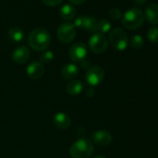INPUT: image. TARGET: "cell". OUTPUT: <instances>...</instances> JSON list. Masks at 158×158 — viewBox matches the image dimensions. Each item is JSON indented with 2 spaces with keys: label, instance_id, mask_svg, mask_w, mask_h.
Here are the masks:
<instances>
[{
  "label": "cell",
  "instance_id": "1",
  "mask_svg": "<svg viewBox=\"0 0 158 158\" xmlns=\"http://www.w3.org/2000/svg\"><path fill=\"white\" fill-rule=\"evenodd\" d=\"M50 40L49 33L43 28H36L28 35L29 46L36 51H43L47 49L50 44Z\"/></svg>",
  "mask_w": 158,
  "mask_h": 158
},
{
  "label": "cell",
  "instance_id": "2",
  "mask_svg": "<svg viewBox=\"0 0 158 158\" xmlns=\"http://www.w3.org/2000/svg\"><path fill=\"white\" fill-rule=\"evenodd\" d=\"M94 152V146L90 139L82 138L77 139L70 148L72 158H90Z\"/></svg>",
  "mask_w": 158,
  "mask_h": 158
},
{
  "label": "cell",
  "instance_id": "3",
  "mask_svg": "<svg viewBox=\"0 0 158 158\" xmlns=\"http://www.w3.org/2000/svg\"><path fill=\"white\" fill-rule=\"evenodd\" d=\"M144 22V14L141 10L132 8L127 10L122 18V24L128 30H136L139 28Z\"/></svg>",
  "mask_w": 158,
  "mask_h": 158
},
{
  "label": "cell",
  "instance_id": "4",
  "mask_svg": "<svg viewBox=\"0 0 158 158\" xmlns=\"http://www.w3.org/2000/svg\"><path fill=\"white\" fill-rule=\"evenodd\" d=\"M109 43L113 48L122 51L125 50L128 45V36L123 29L115 28L111 31L109 35Z\"/></svg>",
  "mask_w": 158,
  "mask_h": 158
},
{
  "label": "cell",
  "instance_id": "5",
  "mask_svg": "<svg viewBox=\"0 0 158 158\" xmlns=\"http://www.w3.org/2000/svg\"><path fill=\"white\" fill-rule=\"evenodd\" d=\"M89 46L92 52L100 54L106 50L108 47V40L103 34L94 33L89 39Z\"/></svg>",
  "mask_w": 158,
  "mask_h": 158
},
{
  "label": "cell",
  "instance_id": "6",
  "mask_svg": "<svg viewBox=\"0 0 158 158\" xmlns=\"http://www.w3.org/2000/svg\"><path fill=\"white\" fill-rule=\"evenodd\" d=\"M105 73L104 70L101 66H92L89 67L88 72L86 73V82L92 87L99 86L104 79Z\"/></svg>",
  "mask_w": 158,
  "mask_h": 158
},
{
  "label": "cell",
  "instance_id": "7",
  "mask_svg": "<svg viewBox=\"0 0 158 158\" xmlns=\"http://www.w3.org/2000/svg\"><path fill=\"white\" fill-rule=\"evenodd\" d=\"M57 35H58V38L60 42H62L64 44L71 43L76 35L75 27L73 26V23H61L58 28Z\"/></svg>",
  "mask_w": 158,
  "mask_h": 158
},
{
  "label": "cell",
  "instance_id": "8",
  "mask_svg": "<svg viewBox=\"0 0 158 158\" xmlns=\"http://www.w3.org/2000/svg\"><path fill=\"white\" fill-rule=\"evenodd\" d=\"M88 54V48L85 43L77 42L73 44L69 50V57L74 62H82Z\"/></svg>",
  "mask_w": 158,
  "mask_h": 158
},
{
  "label": "cell",
  "instance_id": "9",
  "mask_svg": "<svg viewBox=\"0 0 158 158\" xmlns=\"http://www.w3.org/2000/svg\"><path fill=\"white\" fill-rule=\"evenodd\" d=\"M26 73L31 79L37 80V79H40L44 75L45 68L40 61H33L28 65Z\"/></svg>",
  "mask_w": 158,
  "mask_h": 158
},
{
  "label": "cell",
  "instance_id": "10",
  "mask_svg": "<svg viewBox=\"0 0 158 158\" xmlns=\"http://www.w3.org/2000/svg\"><path fill=\"white\" fill-rule=\"evenodd\" d=\"M92 140L97 145L106 146L112 142L113 137L111 133L107 130H98L92 134Z\"/></svg>",
  "mask_w": 158,
  "mask_h": 158
},
{
  "label": "cell",
  "instance_id": "11",
  "mask_svg": "<svg viewBox=\"0 0 158 158\" xmlns=\"http://www.w3.org/2000/svg\"><path fill=\"white\" fill-rule=\"evenodd\" d=\"M30 57V50L27 47L25 46H21L15 48L12 54V59L14 62L18 64H23L25 63Z\"/></svg>",
  "mask_w": 158,
  "mask_h": 158
},
{
  "label": "cell",
  "instance_id": "12",
  "mask_svg": "<svg viewBox=\"0 0 158 158\" xmlns=\"http://www.w3.org/2000/svg\"><path fill=\"white\" fill-rule=\"evenodd\" d=\"M52 121H53V124L55 125V127L60 129L68 128L71 126V122H72L70 116L63 112H59V113L55 114L52 118Z\"/></svg>",
  "mask_w": 158,
  "mask_h": 158
},
{
  "label": "cell",
  "instance_id": "13",
  "mask_svg": "<svg viewBox=\"0 0 158 158\" xmlns=\"http://www.w3.org/2000/svg\"><path fill=\"white\" fill-rule=\"evenodd\" d=\"M144 18H146L147 22L152 25L158 24V5L157 4H150L145 8L144 10Z\"/></svg>",
  "mask_w": 158,
  "mask_h": 158
},
{
  "label": "cell",
  "instance_id": "14",
  "mask_svg": "<svg viewBox=\"0 0 158 158\" xmlns=\"http://www.w3.org/2000/svg\"><path fill=\"white\" fill-rule=\"evenodd\" d=\"M61 75L65 79H73L79 73V68L74 63H67L61 69Z\"/></svg>",
  "mask_w": 158,
  "mask_h": 158
},
{
  "label": "cell",
  "instance_id": "15",
  "mask_svg": "<svg viewBox=\"0 0 158 158\" xmlns=\"http://www.w3.org/2000/svg\"><path fill=\"white\" fill-rule=\"evenodd\" d=\"M99 21L97 18L93 16H83V23L82 28L89 32H96L98 31Z\"/></svg>",
  "mask_w": 158,
  "mask_h": 158
},
{
  "label": "cell",
  "instance_id": "16",
  "mask_svg": "<svg viewBox=\"0 0 158 158\" xmlns=\"http://www.w3.org/2000/svg\"><path fill=\"white\" fill-rule=\"evenodd\" d=\"M84 89V84L80 80H73L66 86V91L72 96L78 95Z\"/></svg>",
  "mask_w": 158,
  "mask_h": 158
},
{
  "label": "cell",
  "instance_id": "17",
  "mask_svg": "<svg viewBox=\"0 0 158 158\" xmlns=\"http://www.w3.org/2000/svg\"><path fill=\"white\" fill-rule=\"evenodd\" d=\"M75 13H76L75 8L73 6H72V5H69V4H64L60 10V17L63 20H66V21L73 20L74 18V16H75Z\"/></svg>",
  "mask_w": 158,
  "mask_h": 158
},
{
  "label": "cell",
  "instance_id": "18",
  "mask_svg": "<svg viewBox=\"0 0 158 158\" xmlns=\"http://www.w3.org/2000/svg\"><path fill=\"white\" fill-rule=\"evenodd\" d=\"M8 35L10 39L16 43H20L24 39V32L20 27H11L9 30Z\"/></svg>",
  "mask_w": 158,
  "mask_h": 158
},
{
  "label": "cell",
  "instance_id": "19",
  "mask_svg": "<svg viewBox=\"0 0 158 158\" xmlns=\"http://www.w3.org/2000/svg\"><path fill=\"white\" fill-rule=\"evenodd\" d=\"M112 28V24L110 23L109 20L106 19H102L101 21H99V24H98V31L101 34H106L108 33Z\"/></svg>",
  "mask_w": 158,
  "mask_h": 158
},
{
  "label": "cell",
  "instance_id": "20",
  "mask_svg": "<svg viewBox=\"0 0 158 158\" xmlns=\"http://www.w3.org/2000/svg\"><path fill=\"white\" fill-rule=\"evenodd\" d=\"M143 44H144V40H143L141 35H133L130 39V45L135 49L142 48Z\"/></svg>",
  "mask_w": 158,
  "mask_h": 158
},
{
  "label": "cell",
  "instance_id": "21",
  "mask_svg": "<svg viewBox=\"0 0 158 158\" xmlns=\"http://www.w3.org/2000/svg\"><path fill=\"white\" fill-rule=\"evenodd\" d=\"M147 36L152 43H158V27H151L148 31Z\"/></svg>",
  "mask_w": 158,
  "mask_h": 158
},
{
  "label": "cell",
  "instance_id": "22",
  "mask_svg": "<svg viewBox=\"0 0 158 158\" xmlns=\"http://www.w3.org/2000/svg\"><path fill=\"white\" fill-rule=\"evenodd\" d=\"M54 59V53L50 50L44 51L40 56V62L41 63H49Z\"/></svg>",
  "mask_w": 158,
  "mask_h": 158
},
{
  "label": "cell",
  "instance_id": "23",
  "mask_svg": "<svg viewBox=\"0 0 158 158\" xmlns=\"http://www.w3.org/2000/svg\"><path fill=\"white\" fill-rule=\"evenodd\" d=\"M109 17H110L112 20H114V21L120 20L121 17H122L121 10H120L119 9H116V8L111 9L110 11H109Z\"/></svg>",
  "mask_w": 158,
  "mask_h": 158
},
{
  "label": "cell",
  "instance_id": "24",
  "mask_svg": "<svg viewBox=\"0 0 158 158\" xmlns=\"http://www.w3.org/2000/svg\"><path fill=\"white\" fill-rule=\"evenodd\" d=\"M82 23H83V16H78L75 18V20L73 21V26L74 27H79L82 28Z\"/></svg>",
  "mask_w": 158,
  "mask_h": 158
},
{
  "label": "cell",
  "instance_id": "25",
  "mask_svg": "<svg viewBox=\"0 0 158 158\" xmlns=\"http://www.w3.org/2000/svg\"><path fill=\"white\" fill-rule=\"evenodd\" d=\"M43 3L48 6H57L59 5L62 0H42Z\"/></svg>",
  "mask_w": 158,
  "mask_h": 158
},
{
  "label": "cell",
  "instance_id": "26",
  "mask_svg": "<svg viewBox=\"0 0 158 158\" xmlns=\"http://www.w3.org/2000/svg\"><path fill=\"white\" fill-rule=\"evenodd\" d=\"M146 1H147V0H134V3L138 7H142V6H144Z\"/></svg>",
  "mask_w": 158,
  "mask_h": 158
},
{
  "label": "cell",
  "instance_id": "27",
  "mask_svg": "<svg viewBox=\"0 0 158 158\" xmlns=\"http://www.w3.org/2000/svg\"><path fill=\"white\" fill-rule=\"evenodd\" d=\"M68 1L74 5H81L86 1V0H68Z\"/></svg>",
  "mask_w": 158,
  "mask_h": 158
},
{
  "label": "cell",
  "instance_id": "28",
  "mask_svg": "<svg viewBox=\"0 0 158 158\" xmlns=\"http://www.w3.org/2000/svg\"><path fill=\"white\" fill-rule=\"evenodd\" d=\"M94 94H95V92H94V89H89L86 91V95H87V97H89V98H92V97L94 96Z\"/></svg>",
  "mask_w": 158,
  "mask_h": 158
},
{
  "label": "cell",
  "instance_id": "29",
  "mask_svg": "<svg viewBox=\"0 0 158 158\" xmlns=\"http://www.w3.org/2000/svg\"><path fill=\"white\" fill-rule=\"evenodd\" d=\"M92 158H106L105 156H102V155H97L95 157H92Z\"/></svg>",
  "mask_w": 158,
  "mask_h": 158
}]
</instances>
